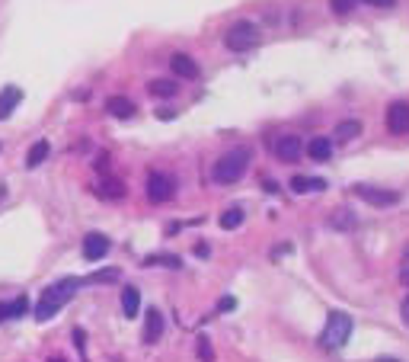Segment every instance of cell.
Masks as SVG:
<instances>
[{
	"label": "cell",
	"instance_id": "obj_1",
	"mask_svg": "<svg viewBox=\"0 0 409 362\" xmlns=\"http://www.w3.org/2000/svg\"><path fill=\"white\" fill-rule=\"evenodd\" d=\"M80 285H83V279H77V276H67V279H58V282H51L48 289L42 292V298L32 304V317H36V321H42V324L51 321V317H58L64 304L77 295V289H80Z\"/></svg>",
	"mask_w": 409,
	"mask_h": 362
},
{
	"label": "cell",
	"instance_id": "obj_2",
	"mask_svg": "<svg viewBox=\"0 0 409 362\" xmlns=\"http://www.w3.org/2000/svg\"><path fill=\"white\" fill-rule=\"evenodd\" d=\"M249 157H253V151L243 148V144H240V148H234V151H227V154H221L214 161V167H211V180L221 183V186L240 183L243 174H246V167H249Z\"/></svg>",
	"mask_w": 409,
	"mask_h": 362
},
{
	"label": "cell",
	"instance_id": "obj_3",
	"mask_svg": "<svg viewBox=\"0 0 409 362\" xmlns=\"http://www.w3.org/2000/svg\"><path fill=\"white\" fill-rule=\"evenodd\" d=\"M351 330H355V321H351L345 311H329L326 327H323V334H320V343H323L326 349H342L345 343H349Z\"/></svg>",
	"mask_w": 409,
	"mask_h": 362
},
{
	"label": "cell",
	"instance_id": "obj_4",
	"mask_svg": "<svg viewBox=\"0 0 409 362\" xmlns=\"http://www.w3.org/2000/svg\"><path fill=\"white\" fill-rule=\"evenodd\" d=\"M259 42H262L259 26H256V23H249V20H236L234 26L227 29V36H224V46H227L230 52H236V55L253 52Z\"/></svg>",
	"mask_w": 409,
	"mask_h": 362
},
{
	"label": "cell",
	"instance_id": "obj_5",
	"mask_svg": "<svg viewBox=\"0 0 409 362\" xmlns=\"http://www.w3.org/2000/svg\"><path fill=\"white\" fill-rule=\"evenodd\" d=\"M351 193H355V199H361L364 206H374V208H390V206L400 202V193H396V189L371 186V183H355Z\"/></svg>",
	"mask_w": 409,
	"mask_h": 362
},
{
	"label": "cell",
	"instance_id": "obj_6",
	"mask_svg": "<svg viewBox=\"0 0 409 362\" xmlns=\"http://www.w3.org/2000/svg\"><path fill=\"white\" fill-rule=\"evenodd\" d=\"M173 196H176V180H173L170 174L153 170V174L147 176V199L151 202H170Z\"/></svg>",
	"mask_w": 409,
	"mask_h": 362
},
{
	"label": "cell",
	"instance_id": "obj_7",
	"mask_svg": "<svg viewBox=\"0 0 409 362\" xmlns=\"http://www.w3.org/2000/svg\"><path fill=\"white\" fill-rule=\"evenodd\" d=\"M387 132L390 135H409V103L396 100L387 106Z\"/></svg>",
	"mask_w": 409,
	"mask_h": 362
},
{
	"label": "cell",
	"instance_id": "obj_8",
	"mask_svg": "<svg viewBox=\"0 0 409 362\" xmlns=\"http://www.w3.org/2000/svg\"><path fill=\"white\" fill-rule=\"evenodd\" d=\"M93 193L99 196V199H109V202H115V199H125L128 196V186H125V180H119V176H99L96 180V186H93Z\"/></svg>",
	"mask_w": 409,
	"mask_h": 362
},
{
	"label": "cell",
	"instance_id": "obj_9",
	"mask_svg": "<svg viewBox=\"0 0 409 362\" xmlns=\"http://www.w3.org/2000/svg\"><path fill=\"white\" fill-rule=\"evenodd\" d=\"M300 154H304V142H300L298 135H281L278 142H275V157H278L281 164L300 161Z\"/></svg>",
	"mask_w": 409,
	"mask_h": 362
},
{
	"label": "cell",
	"instance_id": "obj_10",
	"mask_svg": "<svg viewBox=\"0 0 409 362\" xmlns=\"http://www.w3.org/2000/svg\"><path fill=\"white\" fill-rule=\"evenodd\" d=\"M109 238L106 234H99V231H89L87 238H83V260H87V263H96V260L99 257H106L109 253Z\"/></svg>",
	"mask_w": 409,
	"mask_h": 362
},
{
	"label": "cell",
	"instance_id": "obj_11",
	"mask_svg": "<svg viewBox=\"0 0 409 362\" xmlns=\"http://www.w3.org/2000/svg\"><path fill=\"white\" fill-rule=\"evenodd\" d=\"M291 193L294 196H310V193H323L326 186H329V180H323V176H304V174H298V176H291Z\"/></svg>",
	"mask_w": 409,
	"mask_h": 362
},
{
	"label": "cell",
	"instance_id": "obj_12",
	"mask_svg": "<svg viewBox=\"0 0 409 362\" xmlns=\"http://www.w3.org/2000/svg\"><path fill=\"white\" fill-rule=\"evenodd\" d=\"M170 71L173 78H182V80H198V65L189 58L185 52H176L170 58Z\"/></svg>",
	"mask_w": 409,
	"mask_h": 362
},
{
	"label": "cell",
	"instance_id": "obj_13",
	"mask_svg": "<svg viewBox=\"0 0 409 362\" xmlns=\"http://www.w3.org/2000/svg\"><path fill=\"white\" fill-rule=\"evenodd\" d=\"M29 298L26 295H16L13 302H0V324L4 321H16V317H26L29 314Z\"/></svg>",
	"mask_w": 409,
	"mask_h": 362
},
{
	"label": "cell",
	"instance_id": "obj_14",
	"mask_svg": "<svg viewBox=\"0 0 409 362\" xmlns=\"http://www.w3.org/2000/svg\"><path fill=\"white\" fill-rule=\"evenodd\" d=\"M355 225H358L355 212H351V208H345V206H339L336 212L329 215V228H332V231H339V234H349V231H355Z\"/></svg>",
	"mask_w": 409,
	"mask_h": 362
},
{
	"label": "cell",
	"instance_id": "obj_15",
	"mask_svg": "<svg viewBox=\"0 0 409 362\" xmlns=\"http://www.w3.org/2000/svg\"><path fill=\"white\" fill-rule=\"evenodd\" d=\"M19 103H23V90H19V87H4V90H0V122L10 119Z\"/></svg>",
	"mask_w": 409,
	"mask_h": 362
},
{
	"label": "cell",
	"instance_id": "obj_16",
	"mask_svg": "<svg viewBox=\"0 0 409 362\" xmlns=\"http://www.w3.org/2000/svg\"><path fill=\"white\" fill-rule=\"evenodd\" d=\"M160 336H163V314L157 308H151L144 317V343H157Z\"/></svg>",
	"mask_w": 409,
	"mask_h": 362
},
{
	"label": "cell",
	"instance_id": "obj_17",
	"mask_svg": "<svg viewBox=\"0 0 409 362\" xmlns=\"http://www.w3.org/2000/svg\"><path fill=\"white\" fill-rule=\"evenodd\" d=\"M307 157H310V161H317V164L329 161V157H332V142H329V138H326V135L313 138V142L307 144Z\"/></svg>",
	"mask_w": 409,
	"mask_h": 362
},
{
	"label": "cell",
	"instance_id": "obj_18",
	"mask_svg": "<svg viewBox=\"0 0 409 362\" xmlns=\"http://www.w3.org/2000/svg\"><path fill=\"white\" fill-rule=\"evenodd\" d=\"M176 90H179L176 78H160V80H151V84H147V93H151V97H160V100L176 97Z\"/></svg>",
	"mask_w": 409,
	"mask_h": 362
},
{
	"label": "cell",
	"instance_id": "obj_19",
	"mask_svg": "<svg viewBox=\"0 0 409 362\" xmlns=\"http://www.w3.org/2000/svg\"><path fill=\"white\" fill-rule=\"evenodd\" d=\"M121 314L125 317L141 314V292L134 289V285H125V292H121Z\"/></svg>",
	"mask_w": 409,
	"mask_h": 362
},
{
	"label": "cell",
	"instance_id": "obj_20",
	"mask_svg": "<svg viewBox=\"0 0 409 362\" xmlns=\"http://www.w3.org/2000/svg\"><path fill=\"white\" fill-rule=\"evenodd\" d=\"M106 112H109V116H115V119H131L134 116V103L128 97H112V100H106Z\"/></svg>",
	"mask_w": 409,
	"mask_h": 362
},
{
	"label": "cell",
	"instance_id": "obj_21",
	"mask_svg": "<svg viewBox=\"0 0 409 362\" xmlns=\"http://www.w3.org/2000/svg\"><path fill=\"white\" fill-rule=\"evenodd\" d=\"M358 135H361V122H358V119H345V122L336 125V135H332V142L349 144L351 138H358Z\"/></svg>",
	"mask_w": 409,
	"mask_h": 362
},
{
	"label": "cell",
	"instance_id": "obj_22",
	"mask_svg": "<svg viewBox=\"0 0 409 362\" xmlns=\"http://www.w3.org/2000/svg\"><path fill=\"white\" fill-rule=\"evenodd\" d=\"M119 279H121L119 266H106V270H99V272H93V276L83 279V285H109V282H119Z\"/></svg>",
	"mask_w": 409,
	"mask_h": 362
},
{
	"label": "cell",
	"instance_id": "obj_23",
	"mask_svg": "<svg viewBox=\"0 0 409 362\" xmlns=\"http://www.w3.org/2000/svg\"><path fill=\"white\" fill-rule=\"evenodd\" d=\"M48 154H51V144L45 142V138H38V142L29 148V157H26V167H29V170H32V167H38V164H42Z\"/></svg>",
	"mask_w": 409,
	"mask_h": 362
},
{
	"label": "cell",
	"instance_id": "obj_24",
	"mask_svg": "<svg viewBox=\"0 0 409 362\" xmlns=\"http://www.w3.org/2000/svg\"><path fill=\"white\" fill-rule=\"evenodd\" d=\"M141 266H166V270H179V266H182V260L173 257V253H153V257L141 260Z\"/></svg>",
	"mask_w": 409,
	"mask_h": 362
},
{
	"label": "cell",
	"instance_id": "obj_25",
	"mask_svg": "<svg viewBox=\"0 0 409 362\" xmlns=\"http://www.w3.org/2000/svg\"><path fill=\"white\" fill-rule=\"evenodd\" d=\"M217 221H221V228H224V231H236V228L243 225V208H240V206L227 208V212H224Z\"/></svg>",
	"mask_w": 409,
	"mask_h": 362
},
{
	"label": "cell",
	"instance_id": "obj_26",
	"mask_svg": "<svg viewBox=\"0 0 409 362\" xmlns=\"http://www.w3.org/2000/svg\"><path fill=\"white\" fill-rule=\"evenodd\" d=\"M198 362H214V346H211L208 334H198Z\"/></svg>",
	"mask_w": 409,
	"mask_h": 362
},
{
	"label": "cell",
	"instance_id": "obj_27",
	"mask_svg": "<svg viewBox=\"0 0 409 362\" xmlns=\"http://www.w3.org/2000/svg\"><path fill=\"white\" fill-rule=\"evenodd\" d=\"M329 7H332V14H339V16H345L351 7H355V0H329Z\"/></svg>",
	"mask_w": 409,
	"mask_h": 362
},
{
	"label": "cell",
	"instance_id": "obj_28",
	"mask_svg": "<svg viewBox=\"0 0 409 362\" xmlns=\"http://www.w3.org/2000/svg\"><path fill=\"white\" fill-rule=\"evenodd\" d=\"M400 279L409 285V247H406V253H403V266H400Z\"/></svg>",
	"mask_w": 409,
	"mask_h": 362
},
{
	"label": "cell",
	"instance_id": "obj_29",
	"mask_svg": "<svg viewBox=\"0 0 409 362\" xmlns=\"http://www.w3.org/2000/svg\"><path fill=\"white\" fill-rule=\"evenodd\" d=\"M236 308V298L234 295H227V298H221V302H217V311H234Z\"/></svg>",
	"mask_w": 409,
	"mask_h": 362
},
{
	"label": "cell",
	"instance_id": "obj_30",
	"mask_svg": "<svg viewBox=\"0 0 409 362\" xmlns=\"http://www.w3.org/2000/svg\"><path fill=\"white\" fill-rule=\"evenodd\" d=\"M364 4H371V7H381V10L396 7V0H364Z\"/></svg>",
	"mask_w": 409,
	"mask_h": 362
},
{
	"label": "cell",
	"instance_id": "obj_31",
	"mask_svg": "<svg viewBox=\"0 0 409 362\" xmlns=\"http://www.w3.org/2000/svg\"><path fill=\"white\" fill-rule=\"evenodd\" d=\"M400 317H403V324H406V327H409V298L400 304Z\"/></svg>",
	"mask_w": 409,
	"mask_h": 362
},
{
	"label": "cell",
	"instance_id": "obj_32",
	"mask_svg": "<svg viewBox=\"0 0 409 362\" xmlns=\"http://www.w3.org/2000/svg\"><path fill=\"white\" fill-rule=\"evenodd\" d=\"M208 253H211V247H208V244H195V257H202V260H204Z\"/></svg>",
	"mask_w": 409,
	"mask_h": 362
},
{
	"label": "cell",
	"instance_id": "obj_33",
	"mask_svg": "<svg viewBox=\"0 0 409 362\" xmlns=\"http://www.w3.org/2000/svg\"><path fill=\"white\" fill-rule=\"evenodd\" d=\"M374 362H400V359H393V356H377Z\"/></svg>",
	"mask_w": 409,
	"mask_h": 362
},
{
	"label": "cell",
	"instance_id": "obj_34",
	"mask_svg": "<svg viewBox=\"0 0 409 362\" xmlns=\"http://www.w3.org/2000/svg\"><path fill=\"white\" fill-rule=\"evenodd\" d=\"M48 362H64V359H61V356H51V359H48Z\"/></svg>",
	"mask_w": 409,
	"mask_h": 362
}]
</instances>
